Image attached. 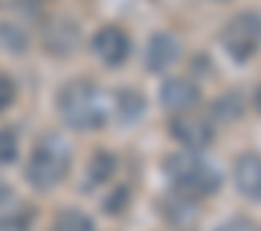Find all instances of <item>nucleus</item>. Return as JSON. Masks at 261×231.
<instances>
[{
  "instance_id": "423d86ee",
  "label": "nucleus",
  "mask_w": 261,
  "mask_h": 231,
  "mask_svg": "<svg viewBox=\"0 0 261 231\" xmlns=\"http://www.w3.org/2000/svg\"><path fill=\"white\" fill-rule=\"evenodd\" d=\"M160 99H163V108L169 111H191L200 102V86L188 77H169L160 86Z\"/></svg>"
},
{
  "instance_id": "6e6552de",
  "label": "nucleus",
  "mask_w": 261,
  "mask_h": 231,
  "mask_svg": "<svg viewBox=\"0 0 261 231\" xmlns=\"http://www.w3.org/2000/svg\"><path fill=\"white\" fill-rule=\"evenodd\" d=\"M178 56H181L178 37H172V34H166V31L154 34L151 43H148V50H145V62H148V68H151L154 74L169 71V68L178 62Z\"/></svg>"
},
{
  "instance_id": "6ab92c4d",
  "label": "nucleus",
  "mask_w": 261,
  "mask_h": 231,
  "mask_svg": "<svg viewBox=\"0 0 261 231\" xmlns=\"http://www.w3.org/2000/svg\"><path fill=\"white\" fill-rule=\"evenodd\" d=\"M255 105H258V111H261V86H258V96H255Z\"/></svg>"
},
{
  "instance_id": "4468645a",
  "label": "nucleus",
  "mask_w": 261,
  "mask_h": 231,
  "mask_svg": "<svg viewBox=\"0 0 261 231\" xmlns=\"http://www.w3.org/2000/svg\"><path fill=\"white\" fill-rule=\"evenodd\" d=\"M19 157V139L13 130H0V164H13Z\"/></svg>"
},
{
  "instance_id": "7ed1b4c3",
  "label": "nucleus",
  "mask_w": 261,
  "mask_h": 231,
  "mask_svg": "<svg viewBox=\"0 0 261 231\" xmlns=\"http://www.w3.org/2000/svg\"><path fill=\"white\" fill-rule=\"evenodd\" d=\"M166 173H169V179L185 194H194V197H206V194H215L221 188L218 167L209 164L197 151H178V154H172L166 160Z\"/></svg>"
},
{
  "instance_id": "f8f14e48",
  "label": "nucleus",
  "mask_w": 261,
  "mask_h": 231,
  "mask_svg": "<svg viewBox=\"0 0 261 231\" xmlns=\"http://www.w3.org/2000/svg\"><path fill=\"white\" fill-rule=\"evenodd\" d=\"M53 231H92V219L80 210H62Z\"/></svg>"
},
{
  "instance_id": "2eb2a0df",
  "label": "nucleus",
  "mask_w": 261,
  "mask_h": 231,
  "mask_svg": "<svg viewBox=\"0 0 261 231\" xmlns=\"http://www.w3.org/2000/svg\"><path fill=\"white\" fill-rule=\"evenodd\" d=\"M13 102H16V83H13V77L0 74V114H4Z\"/></svg>"
},
{
  "instance_id": "f257e3e1",
  "label": "nucleus",
  "mask_w": 261,
  "mask_h": 231,
  "mask_svg": "<svg viewBox=\"0 0 261 231\" xmlns=\"http://www.w3.org/2000/svg\"><path fill=\"white\" fill-rule=\"evenodd\" d=\"M68 167H71V148H68V142L59 133H49V136L37 139L25 176H28V182L37 191H53L59 182H65Z\"/></svg>"
},
{
  "instance_id": "1a4fd4ad",
  "label": "nucleus",
  "mask_w": 261,
  "mask_h": 231,
  "mask_svg": "<svg viewBox=\"0 0 261 231\" xmlns=\"http://www.w3.org/2000/svg\"><path fill=\"white\" fill-rule=\"evenodd\" d=\"M172 136L181 142V145H188V148H206L209 142H212V136H215V130H212V124L209 121H200V118H175L172 121Z\"/></svg>"
},
{
  "instance_id": "20e7f679",
  "label": "nucleus",
  "mask_w": 261,
  "mask_h": 231,
  "mask_svg": "<svg viewBox=\"0 0 261 231\" xmlns=\"http://www.w3.org/2000/svg\"><path fill=\"white\" fill-rule=\"evenodd\" d=\"M221 47L233 62H249L261 47V16L258 13L233 16L221 31Z\"/></svg>"
},
{
  "instance_id": "dca6fc26",
  "label": "nucleus",
  "mask_w": 261,
  "mask_h": 231,
  "mask_svg": "<svg viewBox=\"0 0 261 231\" xmlns=\"http://www.w3.org/2000/svg\"><path fill=\"white\" fill-rule=\"evenodd\" d=\"M126 203H129V188H117V191L105 200V210H108V213H120V210H126Z\"/></svg>"
},
{
  "instance_id": "ddd939ff",
  "label": "nucleus",
  "mask_w": 261,
  "mask_h": 231,
  "mask_svg": "<svg viewBox=\"0 0 261 231\" xmlns=\"http://www.w3.org/2000/svg\"><path fill=\"white\" fill-rule=\"evenodd\" d=\"M0 40H4L7 43V50L10 53H25L28 50V34L25 31H19L16 25H0Z\"/></svg>"
},
{
  "instance_id": "f3484780",
  "label": "nucleus",
  "mask_w": 261,
  "mask_h": 231,
  "mask_svg": "<svg viewBox=\"0 0 261 231\" xmlns=\"http://www.w3.org/2000/svg\"><path fill=\"white\" fill-rule=\"evenodd\" d=\"M218 231H258V225L252 222V219H243V216H237V219H230V222H224Z\"/></svg>"
},
{
  "instance_id": "9d476101",
  "label": "nucleus",
  "mask_w": 261,
  "mask_h": 231,
  "mask_svg": "<svg viewBox=\"0 0 261 231\" xmlns=\"http://www.w3.org/2000/svg\"><path fill=\"white\" fill-rule=\"evenodd\" d=\"M142 111H145V99H142V93H136V89H120V93H117V118H120L123 124L139 121V118H142Z\"/></svg>"
},
{
  "instance_id": "0eeeda50",
  "label": "nucleus",
  "mask_w": 261,
  "mask_h": 231,
  "mask_svg": "<svg viewBox=\"0 0 261 231\" xmlns=\"http://www.w3.org/2000/svg\"><path fill=\"white\" fill-rule=\"evenodd\" d=\"M237 191L249 200H261V154H240L233 160Z\"/></svg>"
},
{
  "instance_id": "a211bd4d",
  "label": "nucleus",
  "mask_w": 261,
  "mask_h": 231,
  "mask_svg": "<svg viewBox=\"0 0 261 231\" xmlns=\"http://www.w3.org/2000/svg\"><path fill=\"white\" fill-rule=\"evenodd\" d=\"M0 231H28V225H25V222H19V219H7V216H0Z\"/></svg>"
},
{
  "instance_id": "9b49d317",
  "label": "nucleus",
  "mask_w": 261,
  "mask_h": 231,
  "mask_svg": "<svg viewBox=\"0 0 261 231\" xmlns=\"http://www.w3.org/2000/svg\"><path fill=\"white\" fill-rule=\"evenodd\" d=\"M114 170H117V160H114V154H108V151H98V154H95V157L89 160L86 185L92 188V185H101V182H108Z\"/></svg>"
},
{
  "instance_id": "39448f33",
  "label": "nucleus",
  "mask_w": 261,
  "mask_h": 231,
  "mask_svg": "<svg viewBox=\"0 0 261 231\" xmlns=\"http://www.w3.org/2000/svg\"><path fill=\"white\" fill-rule=\"evenodd\" d=\"M92 50H95V56L105 62V65H111V68H117V65H123L126 59H129V34L123 31V28H117V25H105L95 37H92Z\"/></svg>"
},
{
  "instance_id": "f03ea898",
  "label": "nucleus",
  "mask_w": 261,
  "mask_h": 231,
  "mask_svg": "<svg viewBox=\"0 0 261 231\" xmlns=\"http://www.w3.org/2000/svg\"><path fill=\"white\" fill-rule=\"evenodd\" d=\"M59 114L62 121L74 130H95L105 124L101 111V96L98 86L89 80H71L59 93Z\"/></svg>"
}]
</instances>
